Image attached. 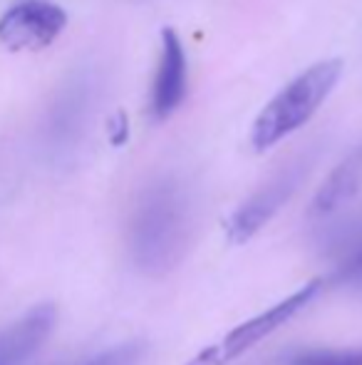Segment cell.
<instances>
[{"instance_id":"1","label":"cell","mask_w":362,"mask_h":365,"mask_svg":"<svg viewBox=\"0 0 362 365\" xmlns=\"http://www.w3.org/2000/svg\"><path fill=\"white\" fill-rule=\"evenodd\" d=\"M193 239V204L174 177L149 182L137 197L127 226V249L142 276L161 279L179 269Z\"/></svg>"},{"instance_id":"2","label":"cell","mask_w":362,"mask_h":365,"mask_svg":"<svg viewBox=\"0 0 362 365\" xmlns=\"http://www.w3.org/2000/svg\"><path fill=\"white\" fill-rule=\"evenodd\" d=\"M340 75H343V60L328 58L310 65L295 80H290L253 120V152H268L303 125H308L310 117L335 90Z\"/></svg>"},{"instance_id":"3","label":"cell","mask_w":362,"mask_h":365,"mask_svg":"<svg viewBox=\"0 0 362 365\" xmlns=\"http://www.w3.org/2000/svg\"><path fill=\"white\" fill-rule=\"evenodd\" d=\"M323 289H325V279H310L308 284L295 289L290 296L280 298L271 308L256 313V316L248 318V321L238 323V326L231 328L221 341L203 348V351L198 353V356H193L186 365H228L236 361V358L246 356L251 348H256L261 341L271 338L275 331L288 326L298 313H303L305 308L320 296Z\"/></svg>"},{"instance_id":"4","label":"cell","mask_w":362,"mask_h":365,"mask_svg":"<svg viewBox=\"0 0 362 365\" xmlns=\"http://www.w3.org/2000/svg\"><path fill=\"white\" fill-rule=\"evenodd\" d=\"M310 164H313L310 157L290 159L278 172L271 174L268 182H263L251 197L243 199L226 221L228 241H231V244H248L263 226L271 224V219L290 202V197L298 192L300 182H303L305 174H308Z\"/></svg>"},{"instance_id":"5","label":"cell","mask_w":362,"mask_h":365,"mask_svg":"<svg viewBox=\"0 0 362 365\" xmlns=\"http://www.w3.org/2000/svg\"><path fill=\"white\" fill-rule=\"evenodd\" d=\"M68 13L48 0H23L0 18V45L10 53H40L58 40Z\"/></svg>"},{"instance_id":"6","label":"cell","mask_w":362,"mask_h":365,"mask_svg":"<svg viewBox=\"0 0 362 365\" xmlns=\"http://www.w3.org/2000/svg\"><path fill=\"white\" fill-rule=\"evenodd\" d=\"M186 53L174 28L161 30L159 65H156L154 87H151V115L166 120L186 97Z\"/></svg>"},{"instance_id":"7","label":"cell","mask_w":362,"mask_h":365,"mask_svg":"<svg viewBox=\"0 0 362 365\" xmlns=\"http://www.w3.org/2000/svg\"><path fill=\"white\" fill-rule=\"evenodd\" d=\"M362 189V142L355 145L333 167L325 182L313 194L308 207V217L313 221H325L345 209Z\"/></svg>"},{"instance_id":"8","label":"cell","mask_w":362,"mask_h":365,"mask_svg":"<svg viewBox=\"0 0 362 365\" xmlns=\"http://www.w3.org/2000/svg\"><path fill=\"white\" fill-rule=\"evenodd\" d=\"M58 323L55 303H38L0 333V365H23L53 333Z\"/></svg>"},{"instance_id":"9","label":"cell","mask_w":362,"mask_h":365,"mask_svg":"<svg viewBox=\"0 0 362 365\" xmlns=\"http://www.w3.org/2000/svg\"><path fill=\"white\" fill-rule=\"evenodd\" d=\"M330 281L335 286L362 289V229L353 236V241H348V246L340 249V256L335 261Z\"/></svg>"},{"instance_id":"10","label":"cell","mask_w":362,"mask_h":365,"mask_svg":"<svg viewBox=\"0 0 362 365\" xmlns=\"http://www.w3.org/2000/svg\"><path fill=\"white\" fill-rule=\"evenodd\" d=\"M285 365H362V346L358 348H305L288 356Z\"/></svg>"},{"instance_id":"11","label":"cell","mask_w":362,"mask_h":365,"mask_svg":"<svg viewBox=\"0 0 362 365\" xmlns=\"http://www.w3.org/2000/svg\"><path fill=\"white\" fill-rule=\"evenodd\" d=\"M142 356H144V346L142 343H122L110 351L100 353L97 358H92L85 365H139Z\"/></svg>"},{"instance_id":"12","label":"cell","mask_w":362,"mask_h":365,"mask_svg":"<svg viewBox=\"0 0 362 365\" xmlns=\"http://www.w3.org/2000/svg\"><path fill=\"white\" fill-rule=\"evenodd\" d=\"M107 132H110V142L115 147H122L127 140H129V117H127L124 110H117L115 115L110 117Z\"/></svg>"}]
</instances>
